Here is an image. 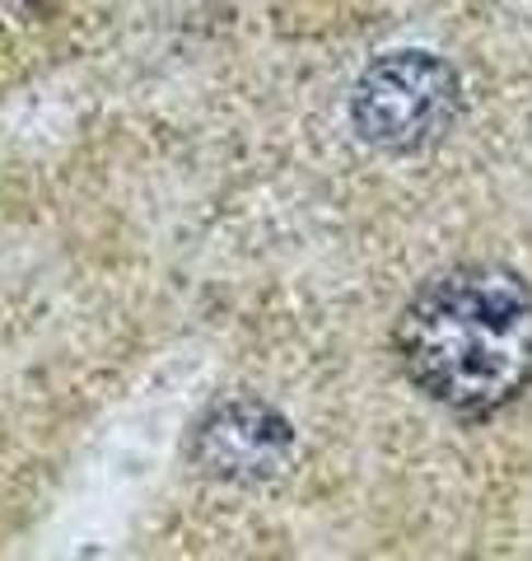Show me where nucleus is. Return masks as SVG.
<instances>
[{"label": "nucleus", "mask_w": 532, "mask_h": 561, "mask_svg": "<svg viewBox=\"0 0 532 561\" xmlns=\"http://www.w3.org/2000/svg\"><path fill=\"white\" fill-rule=\"evenodd\" d=\"M402 375L453 416H490L532 383V290L505 267L435 276L402 309Z\"/></svg>", "instance_id": "1"}, {"label": "nucleus", "mask_w": 532, "mask_h": 561, "mask_svg": "<svg viewBox=\"0 0 532 561\" xmlns=\"http://www.w3.org/2000/svg\"><path fill=\"white\" fill-rule=\"evenodd\" d=\"M463 113V80L435 51L406 47L369 61L350 94V127L383 154H420L439 146Z\"/></svg>", "instance_id": "2"}, {"label": "nucleus", "mask_w": 532, "mask_h": 561, "mask_svg": "<svg viewBox=\"0 0 532 561\" xmlns=\"http://www.w3.org/2000/svg\"><path fill=\"white\" fill-rule=\"evenodd\" d=\"M187 459L197 472L229 486L276 482L294 459V431L271 402L224 398L192 431Z\"/></svg>", "instance_id": "3"}]
</instances>
